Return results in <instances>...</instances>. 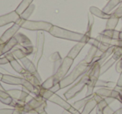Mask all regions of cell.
I'll return each instance as SVG.
<instances>
[{"instance_id":"obj_49","label":"cell","mask_w":122,"mask_h":114,"mask_svg":"<svg viewBox=\"0 0 122 114\" xmlns=\"http://www.w3.org/2000/svg\"><path fill=\"white\" fill-rule=\"evenodd\" d=\"M62 114H71V113H70V112H69V111H66V110H65V111H64L63 112H62Z\"/></svg>"},{"instance_id":"obj_18","label":"cell","mask_w":122,"mask_h":114,"mask_svg":"<svg viewBox=\"0 0 122 114\" xmlns=\"http://www.w3.org/2000/svg\"><path fill=\"white\" fill-rule=\"evenodd\" d=\"M14 37H15V39H17L19 44H20V45H23V46L33 45L30 39H29L25 34H22V33H17V34L14 35Z\"/></svg>"},{"instance_id":"obj_47","label":"cell","mask_w":122,"mask_h":114,"mask_svg":"<svg viewBox=\"0 0 122 114\" xmlns=\"http://www.w3.org/2000/svg\"><path fill=\"white\" fill-rule=\"evenodd\" d=\"M114 89H115V90H116V91H118L119 92H120V93L122 94V88H120V87H115Z\"/></svg>"},{"instance_id":"obj_5","label":"cell","mask_w":122,"mask_h":114,"mask_svg":"<svg viewBox=\"0 0 122 114\" xmlns=\"http://www.w3.org/2000/svg\"><path fill=\"white\" fill-rule=\"evenodd\" d=\"M46 107H47L46 100H44L41 96H38V97H33L29 102H26L21 111L23 114L29 113L32 111H35L39 114H41L45 111Z\"/></svg>"},{"instance_id":"obj_16","label":"cell","mask_w":122,"mask_h":114,"mask_svg":"<svg viewBox=\"0 0 122 114\" xmlns=\"http://www.w3.org/2000/svg\"><path fill=\"white\" fill-rule=\"evenodd\" d=\"M85 44H86L84 42H77V44L70 50V52L67 54V56L70 57V58L73 59V60H75L77 56H78V54L80 53V51L82 50V49L85 47Z\"/></svg>"},{"instance_id":"obj_51","label":"cell","mask_w":122,"mask_h":114,"mask_svg":"<svg viewBox=\"0 0 122 114\" xmlns=\"http://www.w3.org/2000/svg\"><path fill=\"white\" fill-rule=\"evenodd\" d=\"M0 90H1V91H6L5 89H4V87H3V86L1 85V83H0Z\"/></svg>"},{"instance_id":"obj_32","label":"cell","mask_w":122,"mask_h":114,"mask_svg":"<svg viewBox=\"0 0 122 114\" xmlns=\"http://www.w3.org/2000/svg\"><path fill=\"white\" fill-rule=\"evenodd\" d=\"M107 106H109V103H108V102L105 100V97H104L103 100L100 101V102L97 103V106H96V107H95V108H96V114H103L104 108H105V107H107Z\"/></svg>"},{"instance_id":"obj_14","label":"cell","mask_w":122,"mask_h":114,"mask_svg":"<svg viewBox=\"0 0 122 114\" xmlns=\"http://www.w3.org/2000/svg\"><path fill=\"white\" fill-rule=\"evenodd\" d=\"M48 101L53 102V103L57 104V105H59V107H61L62 108H64L66 111H70V109L72 108V107H73V106L69 103L67 101H65V99H63L62 97H59V95H57V94H55V93L53 96H51Z\"/></svg>"},{"instance_id":"obj_35","label":"cell","mask_w":122,"mask_h":114,"mask_svg":"<svg viewBox=\"0 0 122 114\" xmlns=\"http://www.w3.org/2000/svg\"><path fill=\"white\" fill-rule=\"evenodd\" d=\"M53 86H54V81H53L52 76H50V77H49L45 81L42 82L41 87H42V88H44V89H50Z\"/></svg>"},{"instance_id":"obj_13","label":"cell","mask_w":122,"mask_h":114,"mask_svg":"<svg viewBox=\"0 0 122 114\" xmlns=\"http://www.w3.org/2000/svg\"><path fill=\"white\" fill-rule=\"evenodd\" d=\"M19 17L20 15L15 10L3 16H0V27L11 24V23H15L19 19Z\"/></svg>"},{"instance_id":"obj_38","label":"cell","mask_w":122,"mask_h":114,"mask_svg":"<svg viewBox=\"0 0 122 114\" xmlns=\"http://www.w3.org/2000/svg\"><path fill=\"white\" fill-rule=\"evenodd\" d=\"M14 108H4L0 109V114H13Z\"/></svg>"},{"instance_id":"obj_6","label":"cell","mask_w":122,"mask_h":114,"mask_svg":"<svg viewBox=\"0 0 122 114\" xmlns=\"http://www.w3.org/2000/svg\"><path fill=\"white\" fill-rule=\"evenodd\" d=\"M90 70V69H89V71ZM89 71L86 73L82 76L81 79H80L77 83H75L73 87H70L67 92H65V93H64V97H65L66 100H70V99H72L73 97H75V96L78 95L80 92H82V90L85 88V86H87V84H88V82H89V80H90Z\"/></svg>"},{"instance_id":"obj_34","label":"cell","mask_w":122,"mask_h":114,"mask_svg":"<svg viewBox=\"0 0 122 114\" xmlns=\"http://www.w3.org/2000/svg\"><path fill=\"white\" fill-rule=\"evenodd\" d=\"M112 57H113L116 61H118L120 59H121L122 58V47L115 46L113 54H112Z\"/></svg>"},{"instance_id":"obj_21","label":"cell","mask_w":122,"mask_h":114,"mask_svg":"<svg viewBox=\"0 0 122 114\" xmlns=\"http://www.w3.org/2000/svg\"><path fill=\"white\" fill-rule=\"evenodd\" d=\"M93 97H94V94H92V95H90V96H87L85 98L81 99V100L76 101L75 102H74V103L72 104V106H73L75 109H77V110H80V109H81V108H84V107L86 105L87 102H88L90 99L93 98Z\"/></svg>"},{"instance_id":"obj_20","label":"cell","mask_w":122,"mask_h":114,"mask_svg":"<svg viewBox=\"0 0 122 114\" xmlns=\"http://www.w3.org/2000/svg\"><path fill=\"white\" fill-rule=\"evenodd\" d=\"M96 106H97V102L93 97V98L90 99L86 103V105L84 107L83 111L80 112V114H90V112L96 107Z\"/></svg>"},{"instance_id":"obj_12","label":"cell","mask_w":122,"mask_h":114,"mask_svg":"<svg viewBox=\"0 0 122 114\" xmlns=\"http://www.w3.org/2000/svg\"><path fill=\"white\" fill-rule=\"evenodd\" d=\"M20 60H21V62H22L23 65H24V68L25 69L26 71H28L30 72V73H32L33 75L37 77L40 81H42V79H41L40 75H39V73L38 72L37 66L34 65V62L31 61L29 58H27V56L22 58Z\"/></svg>"},{"instance_id":"obj_4","label":"cell","mask_w":122,"mask_h":114,"mask_svg":"<svg viewBox=\"0 0 122 114\" xmlns=\"http://www.w3.org/2000/svg\"><path fill=\"white\" fill-rule=\"evenodd\" d=\"M98 60L99 56H95L92 63L90 64V70L89 71L90 80H89V82L87 84V92L85 97L94 94V89H95L96 82L99 80V77L100 76V66L101 65L99 64Z\"/></svg>"},{"instance_id":"obj_22","label":"cell","mask_w":122,"mask_h":114,"mask_svg":"<svg viewBox=\"0 0 122 114\" xmlns=\"http://www.w3.org/2000/svg\"><path fill=\"white\" fill-rule=\"evenodd\" d=\"M116 87V83L113 81H103L99 79L96 82L95 87H100V88H109L114 89Z\"/></svg>"},{"instance_id":"obj_29","label":"cell","mask_w":122,"mask_h":114,"mask_svg":"<svg viewBox=\"0 0 122 114\" xmlns=\"http://www.w3.org/2000/svg\"><path fill=\"white\" fill-rule=\"evenodd\" d=\"M34 9H35V5L32 4L29 8H27V9L22 13V14H20V19H22L23 20H24V21L28 20L29 18L31 16V14L34 13Z\"/></svg>"},{"instance_id":"obj_43","label":"cell","mask_w":122,"mask_h":114,"mask_svg":"<svg viewBox=\"0 0 122 114\" xmlns=\"http://www.w3.org/2000/svg\"><path fill=\"white\" fill-rule=\"evenodd\" d=\"M8 63H9V61L5 56L2 57V58L0 57V65H5V64H8Z\"/></svg>"},{"instance_id":"obj_27","label":"cell","mask_w":122,"mask_h":114,"mask_svg":"<svg viewBox=\"0 0 122 114\" xmlns=\"http://www.w3.org/2000/svg\"><path fill=\"white\" fill-rule=\"evenodd\" d=\"M33 1H34V0H23L22 2L19 4V5L17 7V9H15V11L19 14V15L22 14V13L24 12L27 8H29V6L32 4Z\"/></svg>"},{"instance_id":"obj_31","label":"cell","mask_w":122,"mask_h":114,"mask_svg":"<svg viewBox=\"0 0 122 114\" xmlns=\"http://www.w3.org/2000/svg\"><path fill=\"white\" fill-rule=\"evenodd\" d=\"M9 64L11 65L12 68L14 69V70L16 72H18V73L20 74V75L23 73V72H24V71L25 70V69H24V67H23L22 65H21L18 62L17 59H14V60H11V61L9 62Z\"/></svg>"},{"instance_id":"obj_41","label":"cell","mask_w":122,"mask_h":114,"mask_svg":"<svg viewBox=\"0 0 122 114\" xmlns=\"http://www.w3.org/2000/svg\"><path fill=\"white\" fill-rule=\"evenodd\" d=\"M0 102H2L4 104H6V105H9V106H12L13 103H14V101H9V100H5V99L2 98V97H0Z\"/></svg>"},{"instance_id":"obj_52","label":"cell","mask_w":122,"mask_h":114,"mask_svg":"<svg viewBox=\"0 0 122 114\" xmlns=\"http://www.w3.org/2000/svg\"><path fill=\"white\" fill-rule=\"evenodd\" d=\"M3 76H4V74H2V73H1V72H0V81H2Z\"/></svg>"},{"instance_id":"obj_36","label":"cell","mask_w":122,"mask_h":114,"mask_svg":"<svg viewBox=\"0 0 122 114\" xmlns=\"http://www.w3.org/2000/svg\"><path fill=\"white\" fill-rule=\"evenodd\" d=\"M114 16L119 18V19H121L122 18V6H120L119 8H117L113 13H111Z\"/></svg>"},{"instance_id":"obj_10","label":"cell","mask_w":122,"mask_h":114,"mask_svg":"<svg viewBox=\"0 0 122 114\" xmlns=\"http://www.w3.org/2000/svg\"><path fill=\"white\" fill-rule=\"evenodd\" d=\"M21 24L19 21H16L12 26H11L9 29H8L4 34H2V36L0 37V44H4V43H7L9 39H11L13 37H14L16 34L19 32V29L21 28Z\"/></svg>"},{"instance_id":"obj_56","label":"cell","mask_w":122,"mask_h":114,"mask_svg":"<svg viewBox=\"0 0 122 114\" xmlns=\"http://www.w3.org/2000/svg\"><path fill=\"white\" fill-rule=\"evenodd\" d=\"M121 20H122V18H121Z\"/></svg>"},{"instance_id":"obj_55","label":"cell","mask_w":122,"mask_h":114,"mask_svg":"<svg viewBox=\"0 0 122 114\" xmlns=\"http://www.w3.org/2000/svg\"><path fill=\"white\" fill-rule=\"evenodd\" d=\"M120 2H122V0H120Z\"/></svg>"},{"instance_id":"obj_1","label":"cell","mask_w":122,"mask_h":114,"mask_svg":"<svg viewBox=\"0 0 122 114\" xmlns=\"http://www.w3.org/2000/svg\"><path fill=\"white\" fill-rule=\"evenodd\" d=\"M49 33L51 35H53L54 37L56 38L71 41H76V42H84L85 44H88L89 40L91 38L85 35V34L74 32V31L68 30V29H63V28H60L56 25H53Z\"/></svg>"},{"instance_id":"obj_19","label":"cell","mask_w":122,"mask_h":114,"mask_svg":"<svg viewBox=\"0 0 122 114\" xmlns=\"http://www.w3.org/2000/svg\"><path fill=\"white\" fill-rule=\"evenodd\" d=\"M97 53H98V48L91 45V47L90 48V49H89L88 53H87L86 56H85V58L84 60L90 65L92 63V61H93V60L95 59V57L97 55Z\"/></svg>"},{"instance_id":"obj_48","label":"cell","mask_w":122,"mask_h":114,"mask_svg":"<svg viewBox=\"0 0 122 114\" xmlns=\"http://www.w3.org/2000/svg\"><path fill=\"white\" fill-rule=\"evenodd\" d=\"M119 39H120V40H122V29L120 31V34H119Z\"/></svg>"},{"instance_id":"obj_26","label":"cell","mask_w":122,"mask_h":114,"mask_svg":"<svg viewBox=\"0 0 122 114\" xmlns=\"http://www.w3.org/2000/svg\"><path fill=\"white\" fill-rule=\"evenodd\" d=\"M115 62H116V60H115L113 57H111V58H110L109 60H107L106 61L100 66V76L105 74L109 69L111 68V66L115 65Z\"/></svg>"},{"instance_id":"obj_3","label":"cell","mask_w":122,"mask_h":114,"mask_svg":"<svg viewBox=\"0 0 122 114\" xmlns=\"http://www.w3.org/2000/svg\"><path fill=\"white\" fill-rule=\"evenodd\" d=\"M1 81L6 84H10V85H21L23 87L26 88L29 92V93H32L34 95V97H38L39 95L40 88L35 87L33 84H31L29 81L24 79V77L15 76L13 75H4L3 79Z\"/></svg>"},{"instance_id":"obj_40","label":"cell","mask_w":122,"mask_h":114,"mask_svg":"<svg viewBox=\"0 0 122 114\" xmlns=\"http://www.w3.org/2000/svg\"><path fill=\"white\" fill-rule=\"evenodd\" d=\"M49 90L51 91L52 92H54V93H56V92H58L59 90H60V87H59V84L58 83V84H55L54 86H53L52 87H51Z\"/></svg>"},{"instance_id":"obj_33","label":"cell","mask_w":122,"mask_h":114,"mask_svg":"<svg viewBox=\"0 0 122 114\" xmlns=\"http://www.w3.org/2000/svg\"><path fill=\"white\" fill-rule=\"evenodd\" d=\"M11 53L14 54V56L16 59H19V60H21L24 57H26V54L24 53V51L22 49H19L18 47H14V49L11 50Z\"/></svg>"},{"instance_id":"obj_2","label":"cell","mask_w":122,"mask_h":114,"mask_svg":"<svg viewBox=\"0 0 122 114\" xmlns=\"http://www.w3.org/2000/svg\"><path fill=\"white\" fill-rule=\"evenodd\" d=\"M89 69H90V64L87 63L85 60H81L75 67V69L72 71V72L70 75L66 76L65 78H63L59 81V87H60V89H64L65 87L70 86L71 84H73V82H75L79 77L86 73L89 71Z\"/></svg>"},{"instance_id":"obj_45","label":"cell","mask_w":122,"mask_h":114,"mask_svg":"<svg viewBox=\"0 0 122 114\" xmlns=\"http://www.w3.org/2000/svg\"><path fill=\"white\" fill-rule=\"evenodd\" d=\"M4 45H5V43L4 44H0V56L4 54Z\"/></svg>"},{"instance_id":"obj_46","label":"cell","mask_w":122,"mask_h":114,"mask_svg":"<svg viewBox=\"0 0 122 114\" xmlns=\"http://www.w3.org/2000/svg\"><path fill=\"white\" fill-rule=\"evenodd\" d=\"M112 114H122V107H120V108H119L118 110L115 111V112H114Z\"/></svg>"},{"instance_id":"obj_24","label":"cell","mask_w":122,"mask_h":114,"mask_svg":"<svg viewBox=\"0 0 122 114\" xmlns=\"http://www.w3.org/2000/svg\"><path fill=\"white\" fill-rule=\"evenodd\" d=\"M19 44L18 43L17 39H15V37H13L11 39H9L7 43H5V45H4V54H7V53L10 52L14 47Z\"/></svg>"},{"instance_id":"obj_50","label":"cell","mask_w":122,"mask_h":114,"mask_svg":"<svg viewBox=\"0 0 122 114\" xmlns=\"http://www.w3.org/2000/svg\"><path fill=\"white\" fill-rule=\"evenodd\" d=\"M29 114H39L37 112H35V111H32V112H29Z\"/></svg>"},{"instance_id":"obj_23","label":"cell","mask_w":122,"mask_h":114,"mask_svg":"<svg viewBox=\"0 0 122 114\" xmlns=\"http://www.w3.org/2000/svg\"><path fill=\"white\" fill-rule=\"evenodd\" d=\"M120 0H109L108 4L104 7L102 10L106 14H111V11L116 7L117 5L120 4Z\"/></svg>"},{"instance_id":"obj_53","label":"cell","mask_w":122,"mask_h":114,"mask_svg":"<svg viewBox=\"0 0 122 114\" xmlns=\"http://www.w3.org/2000/svg\"><path fill=\"white\" fill-rule=\"evenodd\" d=\"M41 114H48V113L45 112V111H44V112H42V113H41Z\"/></svg>"},{"instance_id":"obj_44","label":"cell","mask_w":122,"mask_h":114,"mask_svg":"<svg viewBox=\"0 0 122 114\" xmlns=\"http://www.w3.org/2000/svg\"><path fill=\"white\" fill-rule=\"evenodd\" d=\"M0 72H1L2 74H4V75H12V74L9 73L8 71H6L5 69L2 68V67H0Z\"/></svg>"},{"instance_id":"obj_39","label":"cell","mask_w":122,"mask_h":114,"mask_svg":"<svg viewBox=\"0 0 122 114\" xmlns=\"http://www.w3.org/2000/svg\"><path fill=\"white\" fill-rule=\"evenodd\" d=\"M114 112H115V111H114L111 107H110V106H107V107H105V108H104L103 114H112Z\"/></svg>"},{"instance_id":"obj_11","label":"cell","mask_w":122,"mask_h":114,"mask_svg":"<svg viewBox=\"0 0 122 114\" xmlns=\"http://www.w3.org/2000/svg\"><path fill=\"white\" fill-rule=\"evenodd\" d=\"M7 93L14 100L22 101L26 102V99L29 97V92L26 88L23 87L22 90H18V89H11L8 90Z\"/></svg>"},{"instance_id":"obj_9","label":"cell","mask_w":122,"mask_h":114,"mask_svg":"<svg viewBox=\"0 0 122 114\" xmlns=\"http://www.w3.org/2000/svg\"><path fill=\"white\" fill-rule=\"evenodd\" d=\"M44 34L43 32L37 33V36H36V45H35V51H34V59H33V62L34 65L38 67V65L39 63L41 57L43 55V52H44Z\"/></svg>"},{"instance_id":"obj_54","label":"cell","mask_w":122,"mask_h":114,"mask_svg":"<svg viewBox=\"0 0 122 114\" xmlns=\"http://www.w3.org/2000/svg\"><path fill=\"white\" fill-rule=\"evenodd\" d=\"M120 6H122V2H121V3H120Z\"/></svg>"},{"instance_id":"obj_17","label":"cell","mask_w":122,"mask_h":114,"mask_svg":"<svg viewBox=\"0 0 122 114\" xmlns=\"http://www.w3.org/2000/svg\"><path fill=\"white\" fill-rule=\"evenodd\" d=\"M90 13H91L93 15L96 16L98 18H100V19H108L110 18L111 16V14H106L105 13L103 10L98 9L97 7H95V6H91L90 8Z\"/></svg>"},{"instance_id":"obj_8","label":"cell","mask_w":122,"mask_h":114,"mask_svg":"<svg viewBox=\"0 0 122 114\" xmlns=\"http://www.w3.org/2000/svg\"><path fill=\"white\" fill-rule=\"evenodd\" d=\"M53 24L45 21H33V20H26L22 24L21 28H24L29 30H37V31H47L52 28Z\"/></svg>"},{"instance_id":"obj_7","label":"cell","mask_w":122,"mask_h":114,"mask_svg":"<svg viewBox=\"0 0 122 114\" xmlns=\"http://www.w3.org/2000/svg\"><path fill=\"white\" fill-rule=\"evenodd\" d=\"M74 60H75L70 58L68 56H65V58L63 59V61H62V64H61V65L59 66V68L58 69L57 71L52 76L54 85L59 83V81H60L62 79L66 76V74L68 73L69 70L70 69L71 65H73Z\"/></svg>"},{"instance_id":"obj_28","label":"cell","mask_w":122,"mask_h":114,"mask_svg":"<svg viewBox=\"0 0 122 114\" xmlns=\"http://www.w3.org/2000/svg\"><path fill=\"white\" fill-rule=\"evenodd\" d=\"M100 34L105 35L107 37L110 38V39H119V34H120V31L115 30V29H105Z\"/></svg>"},{"instance_id":"obj_30","label":"cell","mask_w":122,"mask_h":114,"mask_svg":"<svg viewBox=\"0 0 122 114\" xmlns=\"http://www.w3.org/2000/svg\"><path fill=\"white\" fill-rule=\"evenodd\" d=\"M94 23H95L94 15L91 14V13H89V14H88V26H87L86 32H85V35H87L88 37H91L92 28H93Z\"/></svg>"},{"instance_id":"obj_25","label":"cell","mask_w":122,"mask_h":114,"mask_svg":"<svg viewBox=\"0 0 122 114\" xmlns=\"http://www.w3.org/2000/svg\"><path fill=\"white\" fill-rule=\"evenodd\" d=\"M119 20H120L119 18L115 17V16H114L113 14H111L110 18L107 19L105 29H115V28H116L117 24H118V23H119Z\"/></svg>"},{"instance_id":"obj_15","label":"cell","mask_w":122,"mask_h":114,"mask_svg":"<svg viewBox=\"0 0 122 114\" xmlns=\"http://www.w3.org/2000/svg\"><path fill=\"white\" fill-rule=\"evenodd\" d=\"M21 75H22V76L24 77V79H26L27 81H29L30 82L31 84H33V85L35 86V87H39V88H41L42 81H39V79H38L37 77L33 75L32 73L29 72L28 71L24 70V72H23Z\"/></svg>"},{"instance_id":"obj_37","label":"cell","mask_w":122,"mask_h":114,"mask_svg":"<svg viewBox=\"0 0 122 114\" xmlns=\"http://www.w3.org/2000/svg\"><path fill=\"white\" fill-rule=\"evenodd\" d=\"M115 71H116V72H118L120 74L122 72V58L120 59L117 61L116 65H115Z\"/></svg>"},{"instance_id":"obj_42","label":"cell","mask_w":122,"mask_h":114,"mask_svg":"<svg viewBox=\"0 0 122 114\" xmlns=\"http://www.w3.org/2000/svg\"><path fill=\"white\" fill-rule=\"evenodd\" d=\"M116 87H120V88H122V72L120 74V77H119L118 81L116 82Z\"/></svg>"}]
</instances>
